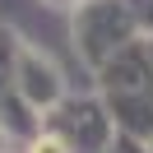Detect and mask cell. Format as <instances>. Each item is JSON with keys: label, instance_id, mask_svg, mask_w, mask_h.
Wrapping results in <instances>:
<instances>
[{"label": "cell", "instance_id": "cell-5", "mask_svg": "<svg viewBox=\"0 0 153 153\" xmlns=\"http://www.w3.org/2000/svg\"><path fill=\"white\" fill-rule=\"evenodd\" d=\"M107 153H144V144H139V139H130V134H116Z\"/></svg>", "mask_w": 153, "mask_h": 153}, {"label": "cell", "instance_id": "cell-6", "mask_svg": "<svg viewBox=\"0 0 153 153\" xmlns=\"http://www.w3.org/2000/svg\"><path fill=\"white\" fill-rule=\"evenodd\" d=\"M47 5H60V10H65V5H79V0H47Z\"/></svg>", "mask_w": 153, "mask_h": 153}, {"label": "cell", "instance_id": "cell-1", "mask_svg": "<svg viewBox=\"0 0 153 153\" xmlns=\"http://www.w3.org/2000/svg\"><path fill=\"white\" fill-rule=\"evenodd\" d=\"M74 47L93 70H102L125 47H134V19L125 0H84L74 14Z\"/></svg>", "mask_w": 153, "mask_h": 153}, {"label": "cell", "instance_id": "cell-7", "mask_svg": "<svg viewBox=\"0 0 153 153\" xmlns=\"http://www.w3.org/2000/svg\"><path fill=\"white\" fill-rule=\"evenodd\" d=\"M0 153H5V149H0Z\"/></svg>", "mask_w": 153, "mask_h": 153}, {"label": "cell", "instance_id": "cell-3", "mask_svg": "<svg viewBox=\"0 0 153 153\" xmlns=\"http://www.w3.org/2000/svg\"><path fill=\"white\" fill-rule=\"evenodd\" d=\"M0 130L23 144H33L42 134V121L19 97V37L10 28H0Z\"/></svg>", "mask_w": 153, "mask_h": 153}, {"label": "cell", "instance_id": "cell-2", "mask_svg": "<svg viewBox=\"0 0 153 153\" xmlns=\"http://www.w3.org/2000/svg\"><path fill=\"white\" fill-rule=\"evenodd\" d=\"M42 130H51L70 153H107L111 149L116 121L107 116V107L93 102V97H65V102L47 116Z\"/></svg>", "mask_w": 153, "mask_h": 153}, {"label": "cell", "instance_id": "cell-4", "mask_svg": "<svg viewBox=\"0 0 153 153\" xmlns=\"http://www.w3.org/2000/svg\"><path fill=\"white\" fill-rule=\"evenodd\" d=\"M19 97L28 102V111L37 116H51L60 102H65V84H60V70L51 65V56H42L37 47L19 42Z\"/></svg>", "mask_w": 153, "mask_h": 153}]
</instances>
